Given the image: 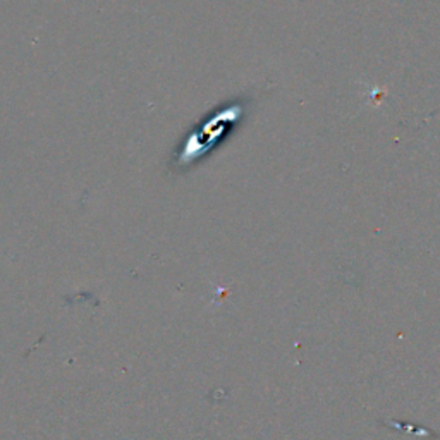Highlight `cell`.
Listing matches in <instances>:
<instances>
[{
  "label": "cell",
  "mask_w": 440,
  "mask_h": 440,
  "mask_svg": "<svg viewBox=\"0 0 440 440\" xmlns=\"http://www.w3.org/2000/svg\"><path fill=\"white\" fill-rule=\"evenodd\" d=\"M244 115H246V105L243 102H232L215 112L212 119L201 124L200 135H191L187 138L178 158L179 164L187 165L198 160V157H201L203 153H208L214 143L223 142L226 135L237 128Z\"/></svg>",
  "instance_id": "cell-1"
}]
</instances>
